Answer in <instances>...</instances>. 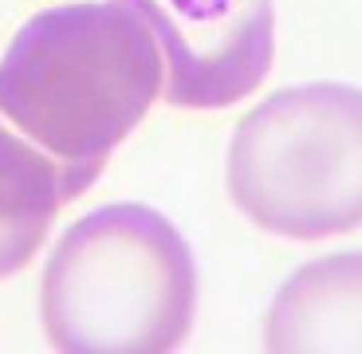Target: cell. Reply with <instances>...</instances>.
Masks as SVG:
<instances>
[{
    "mask_svg": "<svg viewBox=\"0 0 362 354\" xmlns=\"http://www.w3.org/2000/svg\"><path fill=\"white\" fill-rule=\"evenodd\" d=\"M162 75L154 36L118 0L59 4L0 55V118L52 158L75 201L162 99Z\"/></svg>",
    "mask_w": 362,
    "mask_h": 354,
    "instance_id": "1",
    "label": "cell"
},
{
    "mask_svg": "<svg viewBox=\"0 0 362 354\" xmlns=\"http://www.w3.org/2000/svg\"><path fill=\"white\" fill-rule=\"evenodd\" d=\"M197 315V264L185 236L150 205L118 201L79 217L52 248L40 319L67 354L177 350Z\"/></svg>",
    "mask_w": 362,
    "mask_h": 354,
    "instance_id": "2",
    "label": "cell"
},
{
    "mask_svg": "<svg viewBox=\"0 0 362 354\" xmlns=\"http://www.w3.org/2000/svg\"><path fill=\"white\" fill-rule=\"evenodd\" d=\"M225 182L236 209L272 236L362 228V87L303 83L268 95L233 130Z\"/></svg>",
    "mask_w": 362,
    "mask_h": 354,
    "instance_id": "3",
    "label": "cell"
},
{
    "mask_svg": "<svg viewBox=\"0 0 362 354\" xmlns=\"http://www.w3.org/2000/svg\"><path fill=\"white\" fill-rule=\"evenodd\" d=\"M162 55V99L177 110H225L268 79L276 59L272 0H118Z\"/></svg>",
    "mask_w": 362,
    "mask_h": 354,
    "instance_id": "4",
    "label": "cell"
},
{
    "mask_svg": "<svg viewBox=\"0 0 362 354\" xmlns=\"http://www.w3.org/2000/svg\"><path fill=\"white\" fill-rule=\"evenodd\" d=\"M264 346L280 354L362 350V252L303 264L272 300Z\"/></svg>",
    "mask_w": 362,
    "mask_h": 354,
    "instance_id": "5",
    "label": "cell"
},
{
    "mask_svg": "<svg viewBox=\"0 0 362 354\" xmlns=\"http://www.w3.org/2000/svg\"><path fill=\"white\" fill-rule=\"evenodd\" d=\"M64 205L71 201L55 162L0 118V280L32 264Z\"/></svg>",
    "mask_w": 362,
    "mask_h": 354,
    "instance_id": "6",
    "label": "cell"
}]
</instances>
